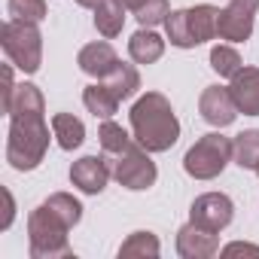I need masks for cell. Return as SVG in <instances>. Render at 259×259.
I'll return each instance as SVG.
<instances>
[{
	"instance_id": "cell-1",
	"label": "cell",
	"mask_w": 259,
	"mask_h": 259,
	"mask_svg": "<svg viewBox=\"0 0 259 259\" xmlns=\"http://www.w3.org/2000/svg\"><path fill=\"white\" fill-rule=\"evenodd\" d=\"M10 135H7V162L16 171H34L46 159L49 150V125H46V101L34 82H22L16 89L10 107Z\"/></svg>"
},
{
	"instance_id": "cell-2",
	"label": "cell",
	"mask_w": 259,
	"mask_h": 259,
	"mask_svg": "<svg viewBox=\"0 0 259 259\" xmlns=\"http://www.w3.org/2000/svg\"><path fill=\"white\" fill-rule=\"evenodd\" d=\"M82 220V204L70 192H52L28 217V250L34 259L70 256L67 232Z\"/></svg>"
},
{
	"instance_id": "cell-3",
	"label": "cell",
	"mask_w": 259,
	"mask_h": 259,
	"mask_svg": "<svg viewBox=\"0 0 259 259\" xmlns=\"http://www.w3.org/2000/svg\"><path fill=\"white\" fill-rule=\"evenodd\" d=\"M132 135L150 153H168L180 141V122L171 101L162 92H147L135 101L132 113Z\"/></svg>"
},
{
	"instance_id": "cell-4",
	"label": "cell",
	"mask_w": 259,
	"mask_h": 259,
	"mask_svg": "<svg viewBox=\"0 0 259 259\" xmlns=\"http://www.w3.org/2000/svg\"><path fill=\"white\" fill-rule=\"evenodd\" d=\"M217 22H220V10L213 4H198L189 10H174L165 19V31H168L171 46L195 49L217 37Z\"/></svg>"
},
{
	"instance_id": "cell-5",
	"label": "cell",
	"mask_w": 259,
	"mask_h": 259,
	"mask_svg": "<svg viewBox=\"0 0 259 259\" xmlns=\"http://www.w3.org/2000/svg\"><path fill=\"white\" fill-rule=\"evenodd\" d=\"M107 165H110V174L116 177L119 186L132 189V192H144L156 183L159 171H156V162L150 159V150H144L138 141H128L119 153H110L104 156Z\"/></svg>"
},
{
	"instance_id": "cell-6",
	"label": "cell",
	"mask_w": 259,
	"mask_h": 259,
	"mask_svg": "<svg viewBox=\"0 0 259 259\" xmlns=\"http://www.w3.org/2000/svg\"><path fill=\"white\" fill-rule=\"evenodd\" d=\"M0 46H4L7 58L22 70V73H37L43 64V34L37 25L28 22H4L0 28Z\"/></svg>"
},
{
	"instance_id": "cell-7",
	"label": "cell",
	"mask_w": 259,
	"mask_h": 259,
	"mask_svg": "<svg viewBox=\"0 0 259 259\" xmlns=\"http://www.w3.org/2000/svg\"><path fill=\"white\" fill-rule=\"evenodd\" d=\"M229 162H232V141L223 138L220 132H210L186 150L183 171L195 180H213L226 171Z\"/></svg>"
},
{
	"instance_id": "cell-8",
	"label": "cell",
	"mask_w": 259,
	"mask_h": 259,
	"mask_svg": "<svg viewBox=\"0 0 259 259\" xmlns=\"http://www.w3.org/2000/svg\"><path fill=\"white\" fill-rule=\"evenodd\" d=\"M256 10H259V0H229V7L220 10L217 37H223L229 43H244L253 34Z\"/></svg>"
},
{
	"instance_id": "cell-9",
	"label": "cell",
	"mask_w": 259,
	"mask_h": 259,
	"mask_svg": "<svg viewBox=\"0 0 259 259\" xmlns=\"http://www.w3.org/2000/svg\"><path fill=\"white\" fill-rule=\"evenodd\" d=\"M232 217H235V204L223 192H204L189 207V220L207 232H223L232 223Z\"/></svg>"
},
{
	"instance_id": "cell-10",
	"label": "cell",
	"mask_w": 259,
	"mask_h": 259,
	"mask_svg": "<svg viewBox=\"0 0 259 259\" xmlns=\"http://www.w3.org/2000/svg\"><path fill=\"white\" fill-rule=\"evenodd\" d=\"M198 113H201V119H204L207 125H213V128L232 125L235 116H238V104H235L229 85H207V89L201 92V98H198Z\"/></svg>"
},
{
	"instance_id": "cell-11",
	"label": "cell",
	"mask_w": 259,
	"mask_h": 259,
	"mask_svg": "<svg viewBox=\"0 0 259 259\" xmlns=\"http://www.w3.org/2000/svg\"><path fill=\"white\" fill-rule=\"evenodd\" d=\"M177 253L183 259H210L220 253V232H207L189 220L177 232Z\"/></svg>"
},
{
	"instance_id": "cell-12",
	"label": "cell",
	"mask_w": 259,
	"mask_h": 259,
	"mask_svg": "<svg viewBox=\"0 0 259 259\" xmlns=\"http://www.w3.org/2000/svg\"><path fill=\"white\" fill-rule=\"evenodd\" d=\"M110 177L113 174H110V165H107L104 156H82V159H76L70 165V183L79 192H85V195L104 192V186H107Z\"/></svg>"
},
{
	"instance_id": "cell-13",
	"label": "cell",
	"mask_w": 259,
	"mask_h": 259,
	"mask_svg": "<svg viewBox=\"0 0 259 259\" xmlns=\"http://www.w3.org/2000/svg\"><path fill=\"white\" fill-rule=\"evenodd\" d=\"M76 64H79L82 73H89L95 79H107L119 67V55H116V49L107 40H98V43H89V46L79 49Z\"/></svg>"
},
{
	"instance_id": "cell-14",
	"label": "cell",
	"mask_w": 259,
	"mask_h": 259,
	"mask_svg": "<svg viewBox=\"0 0 259 259\" xmlns=\"http://www.w3.org/2000/svg\"><path fill=\"white\" fill-rule=\"evenodd\" d=\"M229 92L238 104V113L244 116H259V67H241L232 82Z\"/></svg>"
},
{
	"instance_id": "cell-15",
	"label": "cell",
	"mask_w": 259,
	"mask_h": 259,
	"mask_svg": "<svg viewBox=\"0 0 259 259\" xmlns=\"http://www.w3.org/2000/svg\"><path fill=\"white\" fill-rule=\"evenodd\" d=\"M128 55L138 64H156L165 55V40L153 31V28H141L138 34H132L128 40Z\"/></svg>"
},
{
	"instance_id": "cell-16",
	"label": "cell",
	"mask_w": 259,
	"mask_h": 259,
	"mask_svg": "<svg viewBox=\"0 0 259 259\" xmlns=\"http://www.w3.org/2000/svg\"><path fill=\"white\" fill-rule=\"evenodd\" d=\"M52 138L58 141L61 150H79L85 141V125L82 119H76L73 113H55L52 116Z\"/></svg>"
},
{
	"instance_id": "cell-17",
	"label": "cell",
	"mask_w": 259,
	"mask_h": 259,
	"mask_svg": "<svg viewBox=\"0 0 259 259\" xmlns=\"http://www.w3.org/2000/svg\"><path fill=\"white\" fill-rule=\"evenodd\" d=\"M82 104H85V110L95 116V119H110L116 110H119V98L107 89V82H92V85H85V92H82Z\"/></svg>"
},
{
	"instance_id": "cell-18",
	"label": "cell",
	"mask_w": 259,
	"mask_h": 259,
	"mask_svg": "<svg viewBox=\"0 0 259 259\" xmlns=\"http://www.w3.org/2000/svg\"><path fill=\"white\" fill-rule=\"evenodd\" d=\"M125 13L128 10L119 4V0H101V4L95 7V28H98V34L107 37V40L119 37L122 28H125Z\"/></svg>"
},
{
	"instance_id": "cell-19",
	"label": "cell",
	"mask_w": 259,
	"mask_h": 259,
	"mask_svg": "<svg viewBox=\"0 0 259 259\" xmlns=\"http://www.w3.org/2000/svg\"><path fill=\"white\" fill-rule=\"evenodd\" d=\"M232 162L244 171H253L259 162V128H247V132L232 138Z\"/></svg>"
},
{
	"instance_id": "cell-20",
	"label": "cell",
	"mask_w": 259,
	"mask_h": 259,
	"mask_svg": "<svg viewBox=\"0 0 259 259\" xmlns=\"http://www.w3.org/2000/svg\"><path fill=\"white\" fill-rule=\"evenodd\" d=\"M101 82H107V89H110L119 101H128V98H135L138 89H141V73H138L135 64L119 61V67H116L107 79H101Z\"/></svg>"
},
{
	"instance_id": "cell-21",
	"label": "cell",
	"mask_w": 259,
	"mask_h": 259,
	"mask_svg": "<svg viewBox=\"0 0 259 259\" xmlns=\"http://www.w3.org/2000/svg\"><path fill=\"white\" fill-rule=\"evenodd\" d=\"M159 253H162V244H159V238L153 232H132L119 247V259H128V256H150V259H156Z\"/></svg>"
},
{
	"instance_id": "cell-22",
	"label": "cell",
	"mask_w": 259,
	"mask_h": 259,
	"mask_svg": "<svg viewBox=\"0 0 259 259\" xmlns=\"http://www.w3.org/2000/svg\"><path fill=\"white\" fill-rule=\"evenodd\" d=\"M10 19L16 22H28V25H40L46 19V0H10L7 4Z\"/></svg>"
},
{
	"instance_id": "cell-23",
	"label": "cell",
	"mask_w": 259,
	"mask_h": 259,
	"mask_svg": "<svg viewBox=\"0 0 259 259\" xmlns=\"http://www.w3.org/2000/svg\"><path fill=\"white\" fill-rule=\"evenodd\" d=\"M210 67L220 73V76H235L241 67H244V61H241V55H238V49H232V46H213L210 49Z\"/></svg>"
},
{
	"instance_id": "cell-24",
	"label": "cell",
	"mask_w": 259,
	"mask_h": 259,
	"mask_svg": "<svg viewBox=\"0 0 259 259\" xmlns=\"http://www.w3.org/2000/svg\"><path fill=\"white\" fill-rule=\"evenodd\" d=\"M171 16V7L168 0H147V4L135 13V19L141 22V28H156V25H165V19Z\"/></svg>"
},
{
	"instance_id": "cell-25",
	"label": "cell",
	"mask_w": 259,
	"mask_h": 259,
	"mask_svg": "<svg viewBox=\"0 0 259 259\" xmlns=\"http://www.w3.org/2000/svg\"><path fill=\"white\" fill-rule=\"evenodd\" d=\"M13 61L10 64H4V101H0V104H4V113H10V107H13V98H16V79H13Z\"/></svg>"
},
{
	"instance_id": "cell-26",
	"label": "cell",
	"mask_w": 259,
	"mask_h": 259,
	"mask_svg": "<svg viewBox=\"0 0 259 259\" xmlns=\"http://www.w3.org/2000/svg\"><path fill=\"white\" fill-rule=\"evenodd\" d=\"M220 253H223V256H238V253H253V256H259V247H256V244H244V241H235V244H226Z\"/></svg>"
},
{
	"instance_id": "cell-27",
	"label": "cell",
	"mask_w": 259,
	"mask_h": 259,
	"mask_svg": "<svg viewBox=\"0 0 259 259\" xmlns=\"http://www.w3.org/2000/svg\"><path fill=\"white\" fill-rule=\"evenodd\" d=\"M4 198H7V220H4V229H10L13 213H16V201H13V192H10V189H4Z\"/></svg>"
},
{
	"instance_id": "cell-28",
	"label": "cell",
	"mask_w": 259,
	"mask_h": 259,
	"mask_svg": "<svg viewBox=\"0 0 259 259\" xmlns=\"http://www.w3.org/2000/svg\"><path fill=\"white\" fill-rule=\"evenodd\" d=\"M119 4H122V7H125L128 13H138V10H141V7L147 4V0H119Z\"/></svg>"
},
{
	"instance_id": "cell-29",
	"label": "cell",
	"mask_w": 259,
	"mask_h": 259,
	"mask_svg": "<svg viewBox=\"0 0 259 259\" xmlns=\"http://www.w3.org/2000/svg\"><path fill=\"white\" fill-rule=\"evenodd\" d=\"M76 4H79V7H85V10H95L101 0H76Z\"/></svg>"
},
{
	"instance_id": "cell-30",
	"label": "cell",
	"mask_w": 259,
	"mask_h": 259,
	"mask_svg": "<svg viewBox=\"0 0 259 259\" xmlns=\"http://www.w3.org/2000/svg\"><path fill=\"white\" fill-rule=\"evenodd\" d=\"M253 171H256V174H259V162H256V168H253Z\"/></svg>"
}]
</instances>
